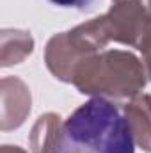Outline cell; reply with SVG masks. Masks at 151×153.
<instances>
[{
    "label": "cell",
    "instance_id": "1",
    "mask_svg": "<svg viewBox=\"0 0 151 153\" xmlns=\"http://www.w3.org/2000/svg\"><path fill=\"white\" fill-rule=\"evenodd\" d=\"M53 153H135V135L115 103L94 96L62 123Z\"/></svg>",
    "mask_w": 151,
    "mask_h": 153
},
{
    "label": "cell",
    "instance_id": "2",
    "mask_svg": "<svg viewBox=\"0 0 151 153\" xmlns=\"http://www.w3.org/2000/svg\"><path fill=\"white\" fill-rule=\"evenodd\" d=\"M46 2H50L52 5L62 7V9H78V11H84L87 7H91L96 0H46Z\"/></svg>",
    "mask_w": 151,
    "mask_h": 153
}]
</instances>
